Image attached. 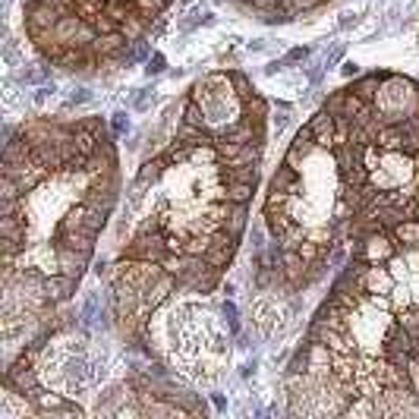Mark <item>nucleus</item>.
<instances>
[{"instance_id":"obj_1","label":"nucleus","mask_w":419,"mask_h":419,"mask_svg":"<svg viewBox=\"0 0 419 419\" xmlns=\"http://www.w3.org/2000/svg\"><path fill=\"white\" fill-rule=\"evenodd\" d=\"M268 145V101L239 69L199 76L171 136L129 180L114 227L107 312L139 353L177 306L208 303L233 268Z\"/></svg>"},{"instance_id":"obj_2","label":"nucleus","mask_w":419,"mask_h":419,"mask_svg":"<svg viewBox=\"0 0 419 419\" xmlns=\"http://www.w3.org/2000/svg\"><path fill=\"white\" fill-rule=\"evenodd\" d=\"M416 215L419 79L375 69L331 92L271 173L249 299L293 303L366 237Z\"/></svg>"},{"instance_id":"obj_3","label":"nucleus","mask_w":419,"mask_h":419,"mask_svg":"<svg viewBox=\"0 0 419 419\" xmlns=\"http://www.w3.org/2000/svg\"><path fill=\"white\" fill-rule=\"evenodd\" d=\"M120 195L117 139L101 114L29 117L7 136L0 183L3 366L69 312Z\"/></svg>"},{"instance_id":"obj_4","label":"nucleus","mask_w":419,"mask_h":419,"mask_svg":"<svg viewBox=\"0 0 419 419\" xmlns=\"http://www.w3.org/2000/svg\"><path fill=\"white\" fill-rule=\"evenodd\" d=\"M284 413L419 419V215L366 237L331 277L287 363Z\"/></svg>"},{"instance_id":"obj_5","label":"nucleus","mask_w":419,"mask_h":419,"mask_svg":"<svg viewBox=\"0 0 419 419\" xmlns=\"http://www.w3.org/2000/svg\"><path fill=\"white\" fill-rule=\"evenodd\" d=\"M145 372L133 369L111 382V353L63 312L3 366L0 419L139 416Z\"/></svg>"},{"instance_id":"obj_6","label":"nucleus","mask_w":419,"mask_h":419,"mask_svg":"<svg viewBox=\"0 0 419 419\" xmlns=\"http://www.w3.org/2000/svg\"><path fill=\"white\" fill-rule=\"evenodd\" d=\"M173 0H23L29 47L57 73L101 79L142 54Z\"/></svg>"}]
</instances>
